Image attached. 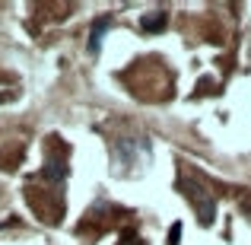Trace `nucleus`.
<instances>
[{
  "instance_id": "obj_4",
  "label": "nucleus",
  "mask_w": 251,
  "mask_h": 245,
  "mask_svg": "<svg viewBox=\"0 0 251 245\" xmlns=\"http://www.w3.org/2000/svg\"><path fill=\"white\" fill-rule=\"evenodd\" d=\"M64 175H67V165H64V163H51V165H45V178H54V182H61Z\"/></svg>"
},
{
  "instance_id": "obj_5",
  "label": "nucleus",
  "mask_w": 251,
  "mask_h": 245,
  "mask_svg": "<svg viewBox=\"0 0 251 245\" xmlns=\"http://www.w3.org/2000/svg\"><path fill=\"white\" fill-rule=\"evenodd\" d=\"M178 242H181V223H175L169 229V245H178Z\"/></svg>"
},
{
  "instance_id": "obj_2",
  "label": "nucleus",
  "mask_w": 251,
  "mask_h": 245,
  "mask_svg": "<svg viewBox=\"0 0 251 245\" xmlns=\"http://www.w3.org/2000/svg\"><path fill=\"white\" fill-rule=\"evenodd\" d=\"M143 32H162V26H166V13L162 10H156V13H150V16H143Z\"/></svg>"
},
{
  "instance_id": "obj_1",
  "label": "nucleus",
  "mask_w": 251,
  "mask_h": 245,
  "mask_svg": "<svg viewBox=\"0 0 251 245\" xmlns=\"http://www.w3.org/2000/svg\"><path fill=\"white\" fill-rule=\"evenodd\" d=\"M181 188H184V194H191L194 207L201 210V220L210 226V223H213V214H216V204H213V197H203V191H194V185H188V182H181Z\"/></svg>"
},
{
  "instance_id": "obj_3",
  "label": "nucleus",
  "mask_w": 251,
  "mask_h": 245,
  "mask_svg": "<svg viewBox=\"0 0 251 245\" xmlns=\"http://www.w3.org/2000/svg\"><path fill=\"white\" fill-rule=\"evenodd\" d=\"M108 26H111L108 16H102L96 26H92V38H89V48H92V51H99V45H102V35H105V29H108Z\"/></svg>"
},
{
  "instance_id": "obj_6",
  "label": "nucleus",
  "mask_w": 251,
  "mask_h": 245,
  "mask_svg": "<svg viewBox=\"0 0 251 245\" xmlns=\"http://www.w3.org/2000/svg\"><path fill=\"white\" fill-rule=\"evenodd\" d=\"M118 245H143V239H137V236H124Z\"/></svg>"
}]
</instances>
